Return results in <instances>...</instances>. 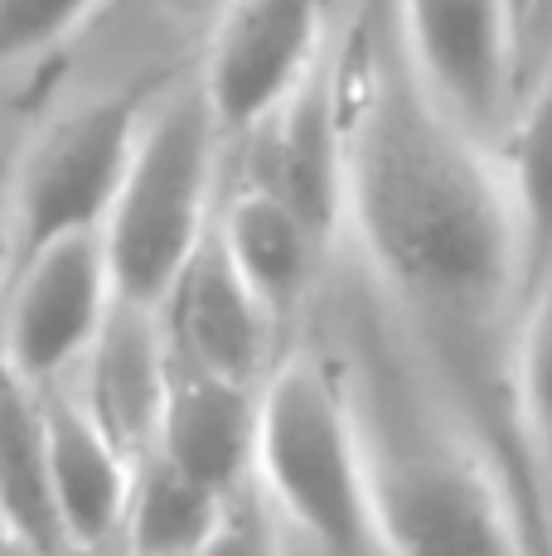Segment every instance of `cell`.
<instances>
[{
  "label": "cell",
  "instance_id": "6",
  "mask_svg": "<svg viewBox=\"0 0 552 556\" xmlns=\"http://www.w3.org/2000/svg\"><path fill=\"white\" fill-rule=\"evenodd\" d=\"M422 92L471 141L499 155L518 112L524 39L509 0H388Z\"/></svg>",
  "mask_w": 552,
  "mask_h": 556
},
{
  "label": "cell",
  "instance_id": "10",
  "mask_svg": "<svg viewBox=\"0 0 552 556\" xmlns=\"http://www.w3.org/2000/svg\"><path fill=\"white\" fill-rule=\"evenodd\" d=\"M165 354L189 363L199 372L262 388L276 368V319L262 309V301L248 291L238 266L228 262L218 232L199 242V252L185 262L175 286L165 291L161 309Z\"/></svg>",
  "mask_w": 552,
  "mask_h": 556
},
{
  "label": "cell",
  "instance_id": "14",
  "mask_svg": "<svg viewBox=\"0 0 552 556\" xmlns=\"http://www.w3.org/2000/svg\"><path fill=\"white\" fill-rule=\"evenodd\" d=\"M165 368H170V354H165V334L155 309L116 301L92 354L83 358L78 402L88 406L92 421L136 465L155 445V426H161V402H165Z\"/></svg>",
  "mask_w": 552,
  "mask_h": 556
},
{
  "label": "cell",
  "instance_id": "20",
  "mask_svg": "<svg viewBox=\"0 0 552 556\" xmlns=\"http://www.w3.org/2000/svg\"><path fill=\"white\" fill-rule=\"evenodd\" d=\"M199 556H291V547H286V532L276 522V513L267 508V498L252 484L248 494L233 498L223 528L209 538V547Z\"/></svg>",
  "mask_w": 552,
  "mask_h": 556
},
{
  "label": "cell",
  "instance_id": "18",
  "mask_svg": "<svg viewBox=\"0 0 552 556\" xmlns=\"http://www.w3.org/2000/svg\"><path fill=\"white\" fill-rule=\"evenodd\" d=\"M514 412H518V435H524L528 475H534L538 518H543V538L552 552V266L534 286V295L524 305V325H518Z\"/></svg>",
  "mask_w": 552,
  "mask_h": 556
},
{
  "label": "cell",
  "instance_id": "13",
  "mask_svg": "<svg viewBox=\"0 0 552 556\" xmlns=\"http://www.w3.org/2000/svg\"><path fill=\"white\" fill-rule=\"evenodd\" d=\"M214 232L223 252H228V262L248 281V291L276 319V329H286L296 315H305V305L321 295L330 248L267 189L242 185L233 199H223Z\"/></svg>",
  "mask_w": 552,
  "mask_h": 556
},
{
  "label": "cell",
  "instance_id": "8",
  "mask_svg": "<svg viewBox=\"0 0 552 556\" xmlns=\"http://www.w3.org/2000/svg\"><path fill=\"white\" fill-rule=\"evenodd\" d=\"M335 0H233L214 20L199 88L223 136H248L325 59Z\"/></svg>",
  "mask_w": 552,
  "mask_h": 556
},
{
  "label": "cell",
  "instance_id": "2",
  "mask_svg": "<svg viewBox=\"0 0 552 556\" xmlns=\"http://www.w3.org/2000/svg\"><path fill=\"white\" fill-rule=\"evenodd\" d=\"M315 349L354 416L384 556H543L509 479L359 266L335 281Z\"/></svg>",
  "mask_w": 552,
  "mask_h": 556
},
{
  "label": "cell",
  "instance_id": "17",
  "mask_svg": "<svg viewBox=\"0 0 552 556\" xmlns=\"http://www.w3.org/2000/svg\"><path fill=\"white\" fill-rule=\"evenodd\" d=\"M499 165H504L509 199H514L524 276L528 295H534V286L552 266V45L534 88H528V102L514 112V126L499 146Z\"/></svg>",
  "mask_w": 552,
  "mask_h": 556
},
{
  "label": "cell",
  "instance_id": "15",
  "mask_svg": "<svg viewBox=\"0 0 552 556\" xmlns=\"http://www.w3.org/2000/svg\"><path fill=\"white\" fill-rule=\"evenodd\" d=\"M0 528L39 556H73L63 538L39 388L0 368Z\"/></svg>",
  "mask_w": 552,
  "mask_h": 556
},
{
  "label": "cell",
  "instance_id": "7",
  "mask_svg": "<svg viewBox=\"0 0 552 556\" xmlns=\"http://www.w3.org/2000/svg\"><path fill=\"white\" fill-rule=\"evenodd\" d=\"M116 305L102 232H78L20 262L0 286V368L59 388L92 354Z\"/></svg>",
  "mask_w": 552,
  "mask_h": 556
},
{
  "label": "cell",
  "instance_id": "12",
  "mask_svg": "<svg viewBox=\"0 0 552 556\" xmlns=\"http://www.w3.org/2000/svg\"><path fill=\"white\" fill-rule=\"evenodd\" d=\"M45 402V435H49V479H54V504L63 538L73 556L102 552L122 538L126 498H131L136 459L102 431L78 402V392L39 388Z\"/></svg>",
  "mask_w": 552,
  "mask_h": 556
},
{
  "label": "cell",
  "instance_id": "19",
  "mask_svg": "<svg viewBox=\"0 0 552 556\" xmlns=\"http://www.w3.org/2000/svg\"><path fill=\"white\" fill-rule=\"evenodd\" d=\"M98 0H0V63L54 49Z\"/></svg>",
  "mask_w": 552,
  "mask_h": 556
},
{
  "label": "cell",
  "instance_id": "4",
  "mask_svg": "<svg viewBox=\"0 0 552 556\" xmlns=\"http://www.w3.org/2000/svg\"><path fill=\"white\" fill-rule=\"evenodd\" d=\"M218 141L223 131L199 78L151 102L136 136V155L102 223V252L112 266L116 301L161 309L175 276L214 232Z\"/></svg>",
  "mask_w": 552,
  "mask_h": 556
},
{
  "label": "cell",
  "instance_id": "25",
  "mask_svg": "<svg viewBox=\"0 0 552 556\" xmlns=\"http://www.w3.org/2000/svg\"><path fill=\"white\" fill-rule=\"evenodd\" d=\"M286 547H291V556H305V552H301V547H296V542H291V538H286Z\"/></svg>",
  "mask_w": 552,
  "mask_h": 556
},
{
  "label": "cell",
  "instance_id": "22",
  "mask_svg": "<svg viewBox=\"0 0 552 556\" xmlns=\"http://www.w3.org/2000/svg\"><path fill=\"white\" fill-rule=\"evenodd\" d=\"M5 189H10V169H0V286H5Z\"/></svg>",
  "mask_w": 552,
  "mask_h": 556
},
{
  "label": "cell",
  "instance_id": "24",
  "mask_svg": "<svg viewBox=\"0 0 552 556\" xmlns=\"http://www.w3.org/2000/svg\"><path fill=\"white\" fill-rule=\"evenodd\" d=\"M175 5H185V10H209V15H223V10H228L233 5V0H175Z\"/></svg>",
  "mask_w": 552,
  "mask_h": 556
},
{
  "label": "cell",
  "instance_id": "9",
  "mask_svg": "<svg viewBox=\"0 0 552 556\" xmlns=\"http://www.w3.org/2000/svg\"><path fill=\"white\" fill-rule=\"evenodd\" d=\"M248 136L258 146L248 185L276 194L335 252L344 242V112L330 53Z\"/></svg>",
  "mask_w": 552,
  "mask_h": 556
},
{
  "label": "cell",
  "instance_id": "23",
  "mask_svg": "<svg viewBox=\"0 0 552 556\" xmlns=\"http://www.w3.org/2000/svg\"><path fill=\"white\" fill-rule=\"evenodd\" d=\"M0 556H39V552H35V547H25V542H20L15 532L0 528Z\"/></svg>",
  "mask_w": 552,
  "mask_h": 556
},
{
  "label": "cell",
  "instance_id": "11",
  "mask_svg": "<svg viewBox=\"0 0 552 556\" xmlns=\"http://www.w3.org/2000/svg\"><path fill=\"white\" fill-rule=\"evenodd\" d=\"M258 416L262 388L199 372L189 363L170 358L165 402L151 451L170 459L179 475L214 489L223 498H238L258 475Z\"/></svg>",
  "mask_w": 552,
  "mask_h": 556
},
{
  "label": "cell",
  "instance_id": "21",
  "mask_svg": "<svg viewBox=\"0 0 552 556\" xmlns=\"http://www.w3.org/2000/svg\"><path fill=\"white\" fill-rule=\"evenodd\" d=\"M509 15H514L518 39H528V29H534L538 15H543V0H509Z\"/></svg>",
  "mask_w": 552,
  "mask_h": 556
},
{
  "label": "cell",
  "instance_id": "3",
  "mask_svg": "<svg viewBox=\"0 0 552 556\" xmlns=\"http://www.w3.org/2000/svg\"><path fill=\"white\" fill-rule=\"evenodd\" d=\"M258 494L305 556H384L354 416L321 349H291L262 382Z\"/></svg>",
  "mask_w": 552,
  "mask_h": 556
},
{
  "label": "cell",
  "instance_id": "1",
  "mask_svg": "<svg viewBox=\"0 0 552 556\" xmlns=\"http://www.w3.org/2000/svg\"><path fill=\"white\" fill-rule=\"evenodd\" d=\"M335 83L344 238L359 276L509 479L538 547L552 556L514 412L528 276L504 165L422 92L388 0L354 25Z\"/></svg>",
  "mask_w": 552,
  "mask_h": 556
},
{
  "label": "cell",
  "instance_id": "5",
  "mask_svg": "<svg viewBox=\"0 0 552 556\" xmlns=\"http://www.w3.org/2000/svg\"><path fill=\"white\" fill-rule=\"evenodd\" d=\"M146 112V92L126 88L59 116L35 136L5 189V276L63 238L102 232Z\"/></svg>",
  "mask_w": 552,
  "mask_h": 556
},
{
  "label": "cell",
  "instance_id": "16",
  "mask_svg": "<svg viewBox=\"0 0 552 556\" xmlns=\"http://www.w3.org/2000/svg\"><path fill=\"white\" fill-rule=\"evenodd\" d=\"M233 498L195 484L170 459L146 455L136 465L131 498H126L122 542L131 556H199L223 528Z\"/></svg>",
  "mask_w": 552,
  "mask_h": 556
}]
</instances>
